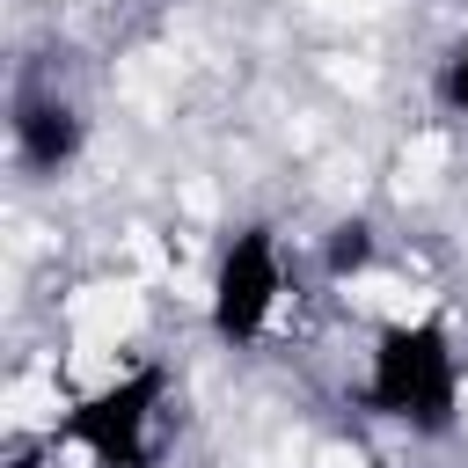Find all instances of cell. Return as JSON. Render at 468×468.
Wrapping results in <instances>:
<instances>
[{"instance_id":"6da1fadb","label":"cell","mask_w":468,"mask_h":468,"mask_svg":"<svg viewBox=\"0 0 468 468\" xmlns=\"http://www.w3.org/2000/svg\"><path fill=\"white\" fill-rule=\"evenodd\" d=\"M373 402L388 417H410V424H446L453 410V351L431 322H395L380 329V351H373Z\"/></svg>"},{"instance_id":"7a4b0ae2","label":"cell","mask_w":468,"mask_h":468,"mask_svg":"<svg viewBox=\"0 0 468 468\" xmlns=\"http://www.w3.org/2000/svg\"><path fill=\"white\" fill-rule=\"evenodd\" d=\"M271 307H278V256L249 234V241H234V249H227V263H219L212 322H219V336H256Z\"/></svg>"},{"instance_id":"8992f818","label":"cell","mask_w":468,"mask_h":468,"mask_svg":"<svg viewBox=\"0 0 468 468\" xmlns=\"http://www.w3.org/2000/svg\"><path fill=\"white\" fill-rule=\"evenodd\" d=\"M446 95H453V102H461V110H468V51H461V58H453V73H446Z\"/></svg>"},{"instance_id":"3957f363","label":"cell","mask_w":468,"mask_h":468,"mask_svg":"<svg viewBox=\"0 0 468 468\" xmlns=\"http://www.w3.org/2000/svg\"><path fill=\"white\" fill-rule=\"evenodd\" d=\"M146 402H154V388L146 380H110V388H95L80 410H73V439H88L102 461H124L132 453V439H139V424H146Z\"/></svg>"},{"instance_id":"277c9868","label":"cell","mask_w":468,"mask_h":468,"mask_svg":"<svg viewBox=\"0 0 468 468\" xmlns=\"http://www.w3.org/2000/svg\"><path fill=\"white\" fill-rule=\"evenodd\" d=\"M66 322H73V344L80 351H110L117 336H132V322H139V285H88V292H73V307H66Z\"/></svg>"},{"instance_id":"5b68a950","label":"cell","mask_w":468,"mask_h":468,"mask_svg":"<svg viewBox=\"0 0 468 468\" xmlns=\"http://www.w3.org/2000/svg\"><path fill=\"white\" fill-rule=\"evenodd\" d=\"M7 417L15 424H58V388L51 380H15L7 388Z\"/></svg>"}]
</instances>
